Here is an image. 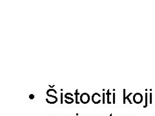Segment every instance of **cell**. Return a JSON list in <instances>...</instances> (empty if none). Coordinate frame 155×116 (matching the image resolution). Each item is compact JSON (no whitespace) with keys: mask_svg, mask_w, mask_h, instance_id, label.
Instances as JSON below:
<instances>
[{"mask_svg":"<svg viewBox=\"0 0 155 116\" xmlns=\"http://www.w3.org/2000/svg\"><path fill=\"white\" fill-rule=\"evenodd\" d=\"M79 95V93L78 92V89L76 90V93H75V95H76V104H79L80 102H78V95Z\"/></svg>","mask_w":155,"mask_h":116,"instance_id":"cell-5","label":"cell"},{"mask_svg":"<svg viewBox=\"0 0 155 116\" xmlns=\"http://www.w3.org/2000/svg\"><path fill=\"white\" fill-rule=\"evenodd\" d=\"M110 94L109 93V90H107V103H110V102H109V95H110Z\"/></svg>","mask_w":155,"mask_h":116,"instance_id":"cell-6","label":"cell"},{"mask_svg":"<svg viewBox=\"0 0 155 116\" xmlns=\"http://www.w3.org/2000/svg\"><path fill=\"white\" fill-rule=\"evenodd\" d=\"M142 99H143V98H142V95L141 94L137 93V94H136L134 95L133 100H134V101L136 103H138H138H142Z\"/></svg>","mask_w":155,"mask_h":116,"instance_id":"cell-3","label":"cell"},{"mask_svg":"<svg viewBox=\"0 0 155 116\" xmlns=\"http://www.w3.org/2000/svg\"><path fill=\"white\" fill-rule=\"evenodd\" d=\"M63 103V94L61 93V104Z\"/></svg>","mask_w":155,"mask_h":116,"instance_id":"cell-10","label":"cell"},{"mask_svg":"<svg viewBox=\"0 0 155 116\" xmlns=\"http://www.w3.org/2000/svg\"><path fill=\"white\" fill-rule=\"evenodd\" d=\"M103 103H105V93H103Z\"/></svg>","mask_w":155,"mask_h":116,"instance_id":"cell-9","label":"cell"},{"mask_svg":"<svg viewBox=\"0 0 155 116\" xmlns=\"http://www.w3.org/2000/svg\"><path fill=\"white\" fill-rule=\"evenodd\" d=\"M49 86H50V88H51V89H52V88H53V87H54V86H55V85H53V86L49 85Z\"/></svg>","mask_w":155,"mask_h":116,"instance_id":"cell-12","label":"cell"},{"mask_svg":"<svg viewBox=\"0 0 155 116\" xmlns=\"http://www.w3.org/2000/svg\"><path fill=\"white\" fill-rule=\"evenodd\" d=\"M101 95L98 93H94L93 96H92V101L94 104H98L101 102L100 98Z\"/></svg>","mask_w":155,"mask_h":116,"instance_id":"cell-2","label":"cell"},{"mask_svg":"<svg viewBox=\"0 0 155 116\" xmlns=\"http://www.w3.org/2000/svg\"><path fill=\"white\" fill-rule=\"evenodd\" d=\"M80 101L83 104H87L90 101V96L88 94L84 93L80 95Z\"/></svg>","mask_w":155,"mask_h":116,"instance_id":"cell-1","label":"cell"},{"mask_svg":"<svg viewBox=\"0 0 155 116\" xmlns=\"http://www.w3.org/2000/svg\"><path fill=\"white\" fill-rule=\"evenodd\" d=\"M125 90L124 89V103H125Z\"/></svg>","mask_w":155,"mask_h":116,"instance_id":"cell-7","label":"cell"},{"mask_svg":"<svg viewBox=\"0 0 155 116\" xmlns=\"http://www.w3.org/2000/svg\"><path fill=\"white\" fill-rule=\"evenodd\" d=\"M29 98H30L31 99H33L34 98H35V95H34L33 94H31L30 95H29Z\"/></svg>","mask_w":155,"mask_h":116,"instance_id":"cell-8","label":"cell"},{"mask_svg":"<svg viewBox=\"0 0 155 116\" xmlns=\"http://www.w3.org/2000/svg\"><path fill=\"white\" fill-rule=\"evenodd\" d=\"M114 96H115V94H113V103H115V99H114Z\"/></svg>","mask_w":155,"mask_h":116,"instance_id":"cell-11","label":"cell"},{"mask_svg":"<svg viewBox=\"0 0 155 116\" xmlns=\"http://www.w3.org/2000/svg\"><path fill=\"white\" fill-rule=\"evenodd\" d=\"M69 96H73V94H71V93H67V94L65 95V98L66 99H70L71 101V103H72L74 102V99H72V98H70Z\"/></svg>","mask_w":155,"mask_h":116,"instance_id":"cell-4","label":"cell"}]
</instances>
